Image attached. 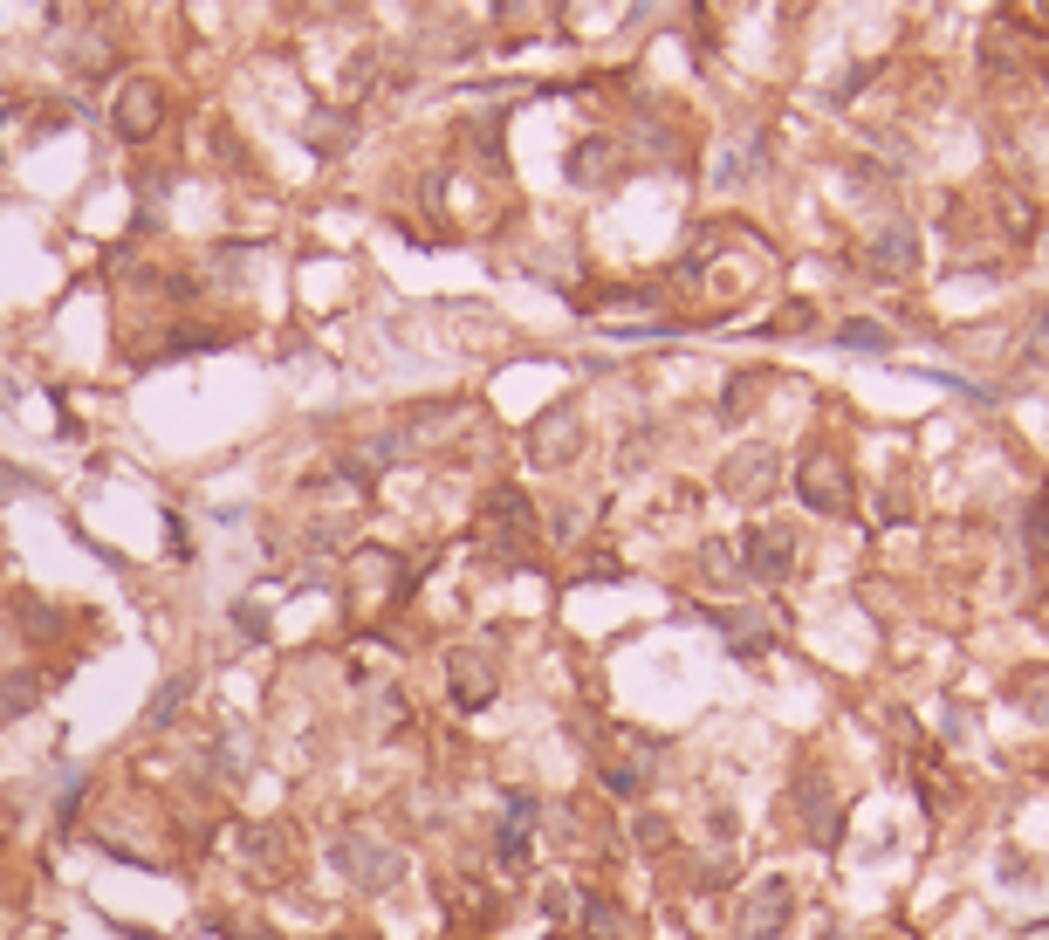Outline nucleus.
Instances as JSON below:
<instances>
[{
    "instance_id": "obj_3",
    "label": "nucleus",
    "mask_w": 1049,
    "mask_h": 940,
    "mask_svg": "<svg viewBox=\"0 0 1049 940\" xmlns=\"http://www.w3.org/2000/svg\"><path fill=\"white\" fill-rule=\"evenodd\" d=\"M789 920V886H761L748 899V920H741V940H775Z\"/></svg>"
},
{
    "instance_id": "obj_1",
    "label": "nucleus",
    "mask_w": 1049,
    "mask_h": 940,
    "mask_svg": "<svg viewBox=\"0 0 1049 940\" xmlns=\"http://www.w3.org/2000/svg\"><path fill=\"white\" fill-rule=\"evenodd\" d=\"M330 865L343 872V879H357L364 893H377V886L398 879V852H392L377 831H343V837L330 844Z\"/></svg>"
},
{
    "instance_id": "obj_5",
    "label": "nucleus",
    "mask_w": 1049,
    "mask_h": 940,
    "mask_svg": "<svg viewBox=\"0 0 1049 940\" xmlns=\"http://www.w3.org/2000/svg\"><path fill=\"white\" fill-rule=\"evenodd\" d=\"M117 124H124L131 138H144L151 124H158V89H151V83H131V89H124V104H117Z\"/></svg>"
},
{
    "instance_id": "obj_8",
    "label": "nucleus",
    "mask_w": 1049,
    "mask_h": 940,
    "mask_svg": "<svg viewBox=\"0 0 1049 940\" xmlns=\"http://www.w3.org/2000/svg\"><path fill=\"white\" fill-rule=\"evenodd\" d=\"M501 803H507V810H501V818H507L501 831H528V824H535V797H522V790H515V797H501Z\"/></svg>"
},
{
    "instance_id": "obj_10",
    "label": "nucleus",
    "mask_w": 1049,
    "mask_h": 940,
    "mask_svg": "<svg viewBox=\"0 0 1049 940\" xmlns=\"http://www.w3.org/2000/svg\"><path fill=\"white\" fill-rule=\"evenodd\" d=\"M844 343H878V351H885V337H878L871 323H850V330H844Z\"/></svg>"
},
{
    "instance_id": "obj_7",
    "label": "nucleus",
    "mask_w": 1049,
    "mask_h": 940,
    "mask_svg": "<svg viewBox=\"0 0 1049 940\" xmlns=\"http://www.w3.org/2000/svg\"><path fill=\"white\" fill-rule=\"evenodd\" d=\"M803 494L816 501V509H844V481H837V467H831V460H810V481H803Z\"/></svg>"
},
{
    "instance_id": "obj_4",
    "label": "nucleus",
    "mask_w": 1049,
    "mask_h": 940,
    "mask_svg": "<svg viewBox=\"0 0 1049 940\" xmlns=\"http://www.w3.org/2000/svg\"><path fill=\"white\" fill-rule=\"evenodd\" d=\"M761 481L775 488V453H769V447H754V453H735V460H727V494L754 501V494H761Z\"/></svg>"
},
{
    "instance_id": "obj_6",
    "label": "nucleus",
    "mask_w": 1049,
    "mask_h": 940,
    "mask_svg": "<svg viewBox=\"0 0 1049 940\" xmlns=\"http://www.w3.org/2000/svg\"><path fill=\"white\" fill-rule=\"evenodd\" d=\"M447 673H453V686H460V694H453L460 707H481V701L494 694V686L481 680V660H473V652H447Z\"/></svg>"
},
{
    "instance_id": "obj_9",
    "label": "nucleus",
    "mask_w": 1049,
    "mask_h": 940,
    "mask_svg": "<svg viewBox=\"0 0 1049 940\" xmlns=\"http://www.w3.org/2000/svg\"><path fill=\"white\" fill-rule=\"evenodd\" d=\"M179 694H185V680H172V686H158V701H151V714H144L151 728H158V720H172V714H179Z\"/></svg>"
},
{
    "instance_id": "obj_2",
    "label": "nucleus",
    "mask_w": 1049,
    "mask_h": 940,
    "mask_svg": "<svg viewBox=\"0 0 1049 940\" xmlns=\"http://www.w3.org/2000/svg\"><path fill=\"white\" fill-rule=\"evenodd\" d=\"M789 563H796V536L789 528H754L748 536V570H754V584H782L789 577Z\"/></svg>"
}]
</instances>
